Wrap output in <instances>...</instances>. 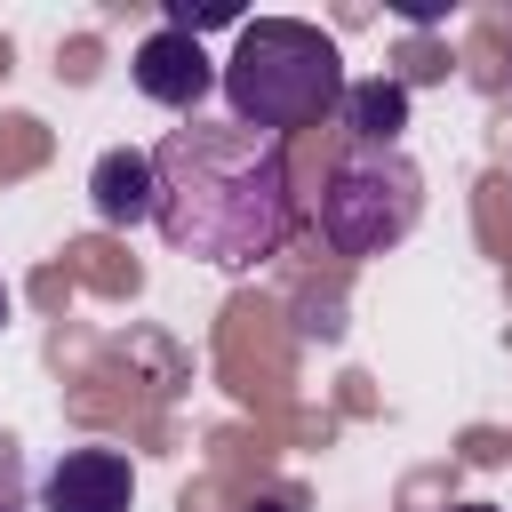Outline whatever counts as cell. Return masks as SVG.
Segmentation results:
<instances>
[{
	"label": "cell",
	"instance_id": "12",
	"mask_svg": "<svg viewBox=\"0 0 512 512\" xmlns=\"http://www.w3.org/2000/svg\"><path fill=\"white\" fill-rule=\"evenodd\" d=\"M448 512H496V504H448Z\"/></svg>",
	"mask_w": 512,
	"mask_h": 512
},
{
	"label": "cell",
	"instance_id": "7",
	"mask_svg": "<svg viewBox=\"0 0 512 512\" xmlns=\"http://www.w3.org/2000/svg\"><path fill=\"white\" fill-rule=\"evenodd\" d=\"M336 120L352 128V144L392 152V144H400V128H408V88H400V80H384V72H376V80H352Z\"/></svg>",
	"mask_w": 512,
	"mask_h": 512
},
{
	"label": "cell",
	"instance_id": "9",
	"mask_svg": "<svg viewBox=\"0 0 512 512\" xmlns=\"http://www.w3.org/2000/svg\"><path fill=\"white\" fill-rule=\"evenodd\" d=\"M0 512H24V496H16V440H0Z\"/></svg>",
	"mask_w": 512,
	"mask_h": 512
},
{
	"label": "cell",
	"instance_id": "3",
	"mask_svg": "<svg viewBox=\"0 0 512 512\" xmlns=\"http://www.w3.org/2000/svg\"><path fill=\"white\" fill-rule=\"evenodd\" d=\"M416 216H424V176L400 144L392 152L352 144L320 184V232L336 256H384L416 232Z\"/></svg>",
	"mask_w": 512,
	"mask_h": 512
},
{
	"label": "cell",
	"instance_id": "10",
	"mask_svg": "<svg viewBox=\"0 0 512 512\" xmlns=\"http://www.w3.org/2000/svg\"><path fill=\"white\" fill-rule=\"evenodd\" d=\"M256 512H296V496H264V504H256Z\"/></svg>",
	"mask_w": 512,
	"mask_h": 512
},
{
	"label": "cell",
	"instance_id": "5",
	"mask_svg": "<svg viewBox=\"0 0 512 512\" xmlns=\"http://www.w3.org/2000/svg\"><path fill=\"white\" fill-rule=\"evenodd\" d=\"M136 504V464L120 448H64L40 472V512H128Z\"/></svg>",
	"mask_w": 512,
	"mask_h": 512
},
{
	"label": "cell",
	"instance_id": "8",
	"mask_svg": "<svg viewBox=\"0 0 512 512\" xmlns=\"http://www.w3.org/2000/svg\"><path fill=\"white\" fill-rule=\"evenodd\" d=\"M160 24H168V32H192V40H200V32H216V24H232V32H240L248 16H240V8H192V0H168V16H160Z\"/></svg>",
	"mask_w": 512,
	"mask_h": 512
},
{
	"label": "cell",
	"instance_id": "4",
	"mask_svg": "<svg viewBox=\"0 0 512 512\" xmlns=\"http://www.w3.org/2000/svg\"><path fill=\"white\" fill-rule=\"evenodd\" d=\"M128 72H136V88H144L160 112H184V120H200L208 88L224 80V72L208 64V48H200L192 32H168V24L136 40V64H128Z\"/></svg>",
	"mask_w": 512,
	"mask_h": 512
},
{
	"label": "cell",
	"instance_id": "1",
	"mask_svg": "<svg viewBox=\"0 0 512 512\" xmlns=\"http://www.w3.org/2000/svg\"><path fill=\"white\" fill-rule=\"evenodd\" d=\"M160 168V232L176 256L200 264H264L280 256V240L296 232V176H288V144L240 120H184L152 144Z\"/></svg>",
	"mask_w": 512,
	"mask_h": 512
},
{
	"label": "cell",
	"instance_id": "11",
	"mask_svg": "<svg viewBox=\"0 0 512 512\" xmlns=\"http://www.w3.org/2000/svg\"><path fill=\"white\" fill-rule=\"evenodd\" d=\"M0 328H8V280H0Z\"/></svg>",
	"mask_w": 512,
	"mask_h": 512
},
{
	"label": "cell",
	"instance_id": "6",
	"mask_svg": "<svg viewBox=\"0 0 512 512\" xmlns=\"http://www.w3.org/2000/svg\"><path fill=\"white\" fill-rule=\"evenodd\" d=\"M88 208H96V224H120V232L152 224V216H160V168H152V152H144V144L96 152V168H88Z\"/></svg>",
	"mask_w": 512,
	"mask_h": 512
},
{
	"label": "cell",
	"instance_id": "2",
	"mask_svg": "<svg viewBox=\"0 0 512 512\" xmlns=\"http://www.w3.org/2000/svg\"><path fill=\"white\" fill-rule=\"evenodd\" d=\"M224 120L240 128H264V136H288V128H312L328 112H344V56L320 24L304 16H248L232 32V56H224Z\"/></svg>",
	"mask_w": 512,
	"mask_h": 512
}]
</instances>
